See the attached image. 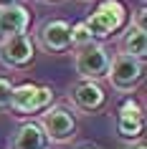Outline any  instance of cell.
<instances>
[{"label":"cell","mask_w":147,"mask_h":149,"mask_svg":"<svg viewBox=\"0 0 147 149\" xmlns=\"http://www.w3.org/2000/svg\"><path fill=\"white\" fill-rule=\"evenodd\" d=\"M94 40H104L109 36H114L119 28L127 23V8L122 0H101L96 10H94L89 20H84Z\"/></svg>","instance_id":"6da1fadb"},{"label":"cell","mask_w":147,"mask_h":149,"mask_svg":"<svg viewBox=\"0 0 147 149\" xmlns=\"http://www.w3.org/2000/svg\"><path fill=\"white\" fill-rule=\"evenodd\" d=\"M38 126L43 129L48 144H69L76 136V116L66 106H48L41 114Z\"/></svg>","instance_id":"7a4b0ae2"},{"label":"cell","mask_w":147,"mask_h":149,"mask_svg":"<svg viewBox=\"0 0 147 149\" xmlns=\"http://www.w3.org/2000/svg\"><path fill=\"white\" fill-rule=\"evenodd\" d=\"M142 76H145V61H137V58H129V56H117L109 63L107 79L112 84L114 91L119 94H129L142 84Z\"/></svg>","instance_id":"3957f363"},{"label":"cell","mask_w":147,"mask_h":149,"mask_svg":"<svg viewBox=\"0 0 147 149\" xmlns=\"http://www.w3.org/2000/svg\"><path fill=\"white\" fill-rule=\"evenodd\" d=\"M53 101V91L48 86H36V84H20L13 86L10 96V109L15 114H36L51 106Z\"/></svg>","instance_id":"277c9868"},{"label":"cell","mask_w":147,"mask_h":149,"mask_svg":"<svg viewBox=\"0 0 147 149\" xmlns=\"http://www.w3.org/2000/svg\"><path fill=\"white\" fill-rule=\"evenodd\" d=\"M109 58L107 48L101 46V43H91V46L86 48H79L76 53V73L81 76V81H99L107 76L109 71Z\"/></svg>","instance_id":"5b68a950"},{"label":"cell","mask_w":147,"mask_h":149,"mask_svg":"<svg viewBox=\"0 0 147 149\" xmlns=\"http://www.w3.org/2000/svg\"><path fill=\"white\" fill-rule=\"evenodd\" d=\"M36 56V46L28 33H18L0 40V63L8 68H25Z\"/></svg>","instance_id":"8992f818"},{"label":"cell","mask_w":147,"mask_h":149,"mask_svg":"<svg viewBox=\"0 0 147 149\" xmlns=\"http://www.w3.org/2000/svg\"><path fill=\"white\" fill-rule=\"evenodd\" d=\"M142 132H145V114H142V106L137 101H127L119 106L117 111V134L127 141L142 139Z\"/></svg>","instance_id":"52a82bcc"},{"label":"cell","mask_w":147,"mask_h":149,"mask_svg":"<svg viewBox=\"0 0 147 149\" xmlns=\"http://www.w3.org/2000/svg\"><path fill=\"white\" fill-rule=\"evenodd\" d=\"M38 43L46 48L48 53H63L71 48V25L61 18L46 20L38 31Z\"/></svg>","instance_id":"ba28073f"},{"label":"cell","mask_w":147,"mask_h":149,"mask_svg":"<svg viewBox=\"0 0 147 149\" xmlns=\"http://www.w3.org/2000/svg\"><path fill=\"white\" fill-rule=\"evenodd\" d=\"M71 99L81 111L86 114H94L99 111L107 101V91L99 86V81H79L76 86L71 88Z\"/></svg>","instance_id":"9c48e42d"},{"label":"cell","mask_w":147,"mask_h":149,"mask_svg":"<svg viewBox=\"0 0 147 149\" xmlns=\"http://www.w3.org/2000/svg\"><path fill=\"white\" fill-rule=\"evenodd\" d=\"M31 23V13L23 5H8V8H0V40L25 33Z\"/></svg>","instance_id":"30bf717a"},{"label":"cell","mask_w":147,"mask_h":149,"mask_svg":"<svg viewBox=\"0 0 147 149\" xmlns=\"http://www.w3.org/2000/svg\"><path fill=\"white\" fill-rule=\"evenodd\" d=\"M46 134L41 129L36 121H28V124L18 126V132L13 134V139H10V149H48Z\"/></svg>","instance_id":"8fae6325"},{"label":"cell","mask_w":147,"mask_h":149,"mask_svg":"<svg viewBox=\"0 0 147 149\" xmlns=\"http://www.w3.org/2000/svg\"><path fill=\"white\" fill-rule=\"evenodd\" d=\"M119 48H122V56L145 61V56H147V36H145V31L129 25L127 33L122 36V40H119Z\"/></svg>","instance_id":"7c38bea8"},{"label":"cell","mask_w":147,"mask_h":149,"mask_svg":"<svg viewBox=\"0 0 147 149\" xmlns=\"http://www.w3.org/2000/svg\"><path fill=\"white\" fill-rule=\"evenodd\" d=\"M91 43H94V38H91V33H89V28H86V23L71 25V46L86 48V46H91Z\"/></svg>","instance_id":"4fadbf2b"},{"label":"cell","mask_w":147,"mask_h":149,"mask_svg":"<svg viewBox=\"0 0 147 149\" xmlns=\"http://www.w3.org/2000/svg\"><path fill=\"white\" fill-rule=\"evenodd\" d=\"M10 96H13V84L8 79H0V111L10 109Z\"/></svg>","instance_id":"5bb4252c"},{"label":"cell","mask_w":147,"mask_h":149,"mask_svg":"<svg viewBox=\"0 0 147 149\" xmlns=\"http://www.w3.org/2000/svg\"><path fill=\"white\" fill-rule=\"evenodd\" d=\"M132 25L134 28H139V31H145V5L134 13V18H132Z\"/></svg>","instance_id":"9a60e30c"},{"label":"cell","mask_w":147,"mask_h":149,"mask_svg":"<svg viewBox=\"0 0 147 149\" xmlns=\"http://www.w3.org/2000/svg\"><path fill=\"white\" fill-rule=\"evenodd\" d=\"M124 149H147V144H145V139H134V141H129Z\"/></svg>","instance_id":"2e32d148"},{"label":"cell","mask_w":147,"mask_h":149,"mask_svg":"<svg viewBox=\"0 0 147 149\" xmlns=\"http://www.w3.org/2000/svg\"><path fill=\"white\" fill-rule=\"evenodd\" d=\"M8 5H20V0H0V8H8Z\"/></svg>","instance_id":"e0dca14e"},{"label":"cell","mask_w":147,"mask_h":149,"mask_svg":"<svg viewBox=\"0 0 147 149\" xmlns=\"http://www.w3.org/2000/svg\"><path fill=\"white\" fill-rule=\"evenodd\" d=\"M76 149H101V147H96V144H81V147H76Z\"/></svg>","instance_id":"ac0fdd59"}]
</instances>
